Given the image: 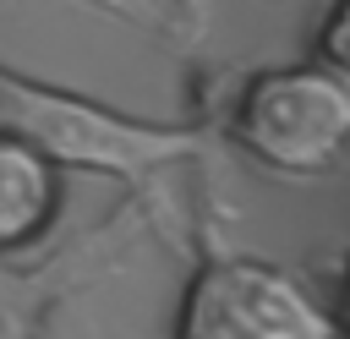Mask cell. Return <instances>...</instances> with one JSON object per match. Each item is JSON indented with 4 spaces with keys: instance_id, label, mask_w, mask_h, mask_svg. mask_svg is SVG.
<instances>
[{
    "instance_id": "cell-1",
    "label": "cell",
    "mask_w": 350,
    "mask_h": 339,
    "mask_svg": "<svg viewBox=\"0 0 350 339\" xmlns=\"http://www.w3.org/2000/svg\"><path fill=\"white\" fill-rule=\"evenodd\" d=\"M0 131L27 137L66 170H98V175H115L131 186H148L153 175L208 153V126L137 120L88 93L49 87V82H33L5 66H0Z\"/></svg>"
},
{
    "instance_id": "cell-2",
    "label": "cell",
    "mask_w": 350,
    "mask_h": 339,
    "mask_svg": "<svg viewBox=\"0 0 350 339\" xmlns=\"http://www.w3.org/2000/svg\"><path fill=\"white\" fill-rule=\"evenodd\" d=\"M230 137L268 175L312 180L334 170L350 148V77L328 60L252 71L235 93Z\"/></svg>"
},
{
    "instance_id": "cell-3",
    "label": "cell",
    "mask_w": 350,
    "mask_h": 339,
    "mask_svg": "<svg viewBox=\"0 0 350 339\" xmlns=\"http://www.w3.org/2000/svg\"><path fill=\"white\" fill-rule=\"evenodd\" d=\"M175 339H339V312H328L290 268L224 252L186 279Z\"/></svg>"
},
{
    "instance_id": "cell-4",
    "label": "cell",
    "mask_w": 350,
    "mask_h": 339,
    "mask_svg": "<svg viewBox=\"0 0 350 339\" xmlns=\"http://www.w3.org/2000/svg\"><path fill=\"white\" fill-rule=\"evenodd\" d=\"M148 219H153L148 202H126L98 230L77 235L71 246H60L38 262H5L0 257V339H44L55 306L71 301L82 284L104 279L126 257V246L137 241V230Z\"/></svg>"
},
{
    "instance_id": "cell-5",
    "label": "cell",
    "mask_w": 350,
    "mask_h": 339,
    "mask_svg": "<svg viewBox=\"0 0 350 339\" xmlns=\"http://www.w3.org/2000/svg\"><path fill=\"white\" fill-rule=\"evenodd\" d=\"M60 213V164L16 131H0V257L33 246Z\"/></svg>"
},
{
    "instance_id": "cell-6",
    "label": "cell",
    "mask_w": 350,
    "mask_h": 339,
    "mask_svg": "<svg viewBox=\"0 0 350 339\" xmlns=\"http://www.w3.org/2000/svg\"><path fill=\"white\" fill-rule=\"evenodd\" d=\"M82 5H93L115 22H126V27H142L153 38H170V44H186V38L202 33L197 0H82Z\"/></svg>"
},
{
    "instance_id": "cell-7",
    "label": "cell",
    "mask_w": 350,
    "mask_h": 339,
    "mask_svg": "<svg viewBox=\"0 0 350 339\" xmlns=\"http://www.w3.org/2000/svg\"><path fill=\"white\" fill-rule=\"evenodd\" d=\"M317 49H323V60H328L334 71L350 77V0H334V11H328L323 27H317Z\"/></svg>"
},
{
    "instance_id": "cell-8",
    "label": "cell",
    "mask_w": 350,
    "mask_h": 339,
    "mask_svg": "<svg viewBox=\"0 0 350 339\" xmlns=\"http://www.w3.org/2000/svg\"><path fill=\"white\" fill-rule=\"evenodd\" d=\"M334 312H339V334H350V262H345V279H339V301H334Z\"/></svg>"
}]
</instances>
